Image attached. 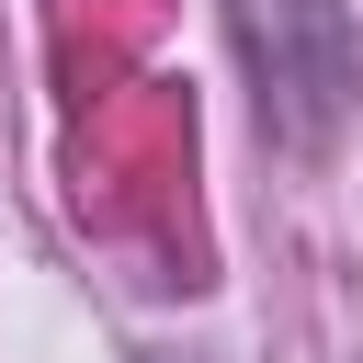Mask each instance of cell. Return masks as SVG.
I'll return each mask as SVG.
<instances>
[{
    "instance_id": "6da1fadb",
    "label": "cell",
    "mask_w": 363,
    "mask_h": 363,
    "mask_svg": "<svg viewBox=\"0 0 363 363\" xmlns=\"http://www.w3.org/2000/svg\"><path fill=\"white\" fill-rule=\"evenodd\" d=\"M238 23V57H250V91H261V125L318 159L340 136V113L363 102V23L352 0H227Z\"/></svg>"
},
{
    "instance_id": "7a4b0ae2",
    "label": "cell",
    "mask_w": 363,
    "mask_h": 363,
    "mask_svg": "<svg viewBox=\"0 0 363 363\" xmlns=\"http://www.w3.org/2000/svg\"><path fill=\"white\" fill-rule=\"evenodd\" d=\"M147 363H159V352H147Z\"/></svg>"
}]
</instances>
